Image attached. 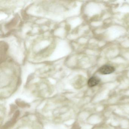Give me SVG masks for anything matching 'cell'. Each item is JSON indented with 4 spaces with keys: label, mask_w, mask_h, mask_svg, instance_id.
<instances>
[{
    "label": "cell",
    "mask_w": 129,
    "mask_h": 129,
    "mask_svg": "<svg viewBox=\"0 0 129 129\" xmlns=\"http://www.w3.org/2000/svg\"><path fill=\"white\" fill-rule=\"evenodd\" d=\"M115 71V69L113 66L109 65H105L102 66L99 69L100 74L103 75L109 74Z\"/></svg>",
    "instance_id": "obj_1"
},
{
    "label": "cell",
    "mask_w": 129,
    "mask_h": 129,
    "mask_svg": "<svg viewBox=\"0 0 129 129\" xmlns=\"http://www.w3.org/2000/svg\"><path fill=\"white\" fill-rule=\"evenodd\" d=\"M100 81V79L99 78L93 76L89 79L87 82V84L90 87H93L99 84Z\"/></svg>",
    "instance_id": "obj_2"
}]
</instances>
